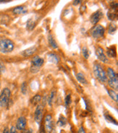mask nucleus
I'll return each mask as SVG.
<instances>
[{
	"label": "nucleus",
	"instance_id": "2eb2a0df",
	"mask_svg": "<svg viewBox=\"0 0 118 133\" xmlns=\"http://www.w3.org/2000/svg\"><path fill=\"white\" fill-rule=\"evenodd\" d=\"M76 78H77V80L79 82L81 83L82 84H88V80L86 79L85 75L81 72H79L76 74Z\"/></svg>",
	"mask_w": 118,
	"mask_h": 133
},
{
	"label": "nucleus",
	"instance_id": "72a5a7b5",
	"mask_svg": "<svg viewBox=\"0 0 118 133\" xmlns=\"http://www.w3.org/2000/svg\"><path fill=\"white\" fill-rule=\"evenodd\" d=\"M2 133H10V130H9V128H8V127H5V128L4 129Z\"/></svg>",
	"mask_w": 118,
	"mask_h": 133
},
{
	"label": "nucleus",
	"instance_id": "393cba45",
	"mask_svg": "<svg viewBox=\"0 0 118 133\" xmlns=\"http://www.w3.org/2000/svg\"><path fill=\"white\" fill-rule=\"evenodd\" d=\"M82 53L84 58H85V59H88L90 53H89V50H88V47H85V46H84V47H82Z\"/></svg>",
	"mask_w": 118,
	"mask_h": 133
},
{
	"label": "nucleus",
	"instance_id": "cd10ccee",
	"mask_svg": "<svg viewBox=\"0 0 118 133\" xmlns=\"http://www.w3.org/2000/svg\"><path fill=\"white\" fill-rule=\"evenodd\" d=\"M72 103V98H71V95H67L66 97L65 98V105L66 107L69 106V105Z\"/></svg>",
	"mask_w": 118,
	"mask_h": 133
},
{
	"label": "nucleus",
	"instance_id": "7c9ffc66",
	"mask_svg": "<svg viewBox=\"0 0 118 133\" xmlns=\"http://www.w3.org/2000/svg\"><path fill=\"white\" fill-rule=\"evenodd\" d=\"M39 133H47L46 131H45V127H44L43 124H41V126H40Z\"/></svg>",
	"mask_w": 118,
	"mask_h": 133
},
{
	"label": "nucleus",
	"instance_id": "c85d7f7f",
	"mask_svg": "<svg viewBox=\"0 0 118 133\" xmlns=\"http://www.w3.org/2000/svg\"><path fill=\"white\" fill-rule=\"evenodd\" d=\"M5 70H6V68H5V65L2 62L0 61V75L2 74H3L4 72L5 71Z\"/></svg>",
	"mask_w": 118,
	"mask_h": 133
},
{
	"label": "nucleus",
	"instance_id": "f3484780",
	"mask_svg": "<svg viewBox=\"0 0 118 133\" xmlns=\"http://www.w3.org/2000/svg\"><path fill=\"white\" fill-rule=\"evenodd\" d=\"M27 12L26 10V7L23 6H18V7H15L13 10V12L15 15H20V14H24Z\"/></svg>",
	"mask_w": 118,
	"mask_h": 133
},
{
	"label": "nucleus",
	"instance_id": "a878e982",
	"mask_svg": "<svg viewBox=\"0 0 118 133\" xmlns=\"http://www.w3.org/2000/svg\"><path fill=\"white\" fill-rule=\"evenodd\" d=\"M21 91L23 95H26L27 93V91H28V85H27V83L24 82H23L21 84Z\"/></svg>",
	"mask_w": 118,
	"mask_h": 133
},
{
	"label": "nucleus",
	"instance_id": "473e14b6",
	"mask_svg": "<svg viewBox=\"0 0 118 133\" xmlns=\"http://www.w3.org/2000/svg\"><path fill=\"white\" fill-rule=\"evenodd\" d=\"M78 133H86L85 130L83 127H79V129L78 130Z\"/></svg>",
	"mask_w": 118,
	"mask_h": 133
},
{
	"label": "nucleus",
	"instance_id": "2f4dec72",
	"mask_svg": "<svg viewBox=\"0 0 118 133\" xmlns=\"http://www.w3.org/2000/svg\"><path fill=\"white\" fill-rule=\"evenodd\" d=\"M21 133H33V130L32 129H31V128H29L28 130L24 129L23 130H22Z\"/></svg>",
	"mask_w": 118,
	"mask_h": 133
},
{
	"label": "nucleus",
	"instance_id": "ddd939ff",
	"mask_svg": "<svg viewBox=\"0 0 118 133\" xmlns=\"http://www.w3.org/2000/svg\"><path fill=\"white\" fill-rule=\"evenodd\" d=\"M47 60L52 63L58 64L60 61V58L58 55L55 54V53H49L47 55Z\"/></svg>",
	"mask_w": 118,
	"mask_h": 133
},
{
	"label": "nucleus",
	"instance_id": "4468645a",
	"mask_svg": "<svg viewBox=\"0 0 118 133\" xmlns=\"http://www.w3.org/2000/svg\"><path fill=\"white\" fill-rule=\"evenodd\" d=\"M107 17L109 21H114L115 20L117 19V10H114V9H110L107 12Z\"/></svg>",
	"mask_w": 118,
	"mask_h": 133
},
{
	"label": "nucleus",
	"instance_id": "5701e85b",
	"mask_svg": "<svg viewBox=\"0 0 118 133\" xmlns=\"http://www.w3.org/2000/svg\"><path fill=\"white\" fill-rule=\"evenodd\" d=\"M104 117H105V119H106V120H107V122L111 123V124H115V125H117V122L116 119H115L113 116H111L110 114H104Z\"/></svg>",
	"mask_w": 118,
	"mask_h": 133
},
{
	"label": "nucleus",
	"instance_id": "b1692460",
	"mask_svg": "<svg viewBox=\"0 0 118 133\" xmlns=\"http://www.w3.org/2000/svg\"><path fill=\"white\" fill-rule=\"evenodd\" d=\"M117 31V25L115 24V23H111L109 25V28H108V32L110 34H114Z\"/></svg>",
	"mask_w": 118,
	"mask_h": 133
},
{
	"label": "nucleus",
	"instance_id": "f8f14e48",
	"mask_svg": "<svg viewBox=\"0 0 118 133\" xmlns=\"http://www.w3.org/2000/svg\"><path fill=\"white\" fill-rule=\"evenodd\" d=\"M36 47H29L28 49H26L25 50L21 52V55L23 57H25V58H29V57H30V56H32V55L34 54L36 52Z\"/></svg>",
	"mask_w": 118,
	"mask_h": 133
},
{
	"label": "nucleus",
	"instance_id": "f257e3e1",
	"mask_svg": "<svg viewBox=\"0 0 118 133\" xmlns=\"http://www.w3.org/2000/svg\"><path fill=\"white\" fill-rule=\"evenodd\" d=\"M107 82L109 86L112 90L117 91L118 90V76L117 73L115 71L113 68L109 67L107 71Z\"/></svg>",
	"mask_w": 118,
	"mask_h": 133
},
{
	"label": "nucleus",
	"instance_id": "f03ea898",
	"mask_svg": "<svg viewBox=\"0 0 118 133\" xmlns=\"http://www.w3.org/2000/svg\"><path fill=\"white\" fill-rule=\"evenodd\" d=\"M93 73L94 75L101 83H105L107 82V76L106 71L101 65L98 63H95L93 65Z\"/></svg>",
	"mask_w": 118,
	"mask_h": 133
},
{
	"label": "nucleus",
	"instance_id": "6e6552de",
	"mask_svg": "<svg viewBox=\"0 0 118 133\" xmlns=\"http://www.w3.org/2000/svg\"><path fill=\"white\" fill-rule=\"evenodd\" d=\"M43 114H44V106L43 105H36V110L34 111V120L38 124H40L42 121Z\"/></svg>",
	"mask_w": 118,
	"mask_h": 133
},
{
	"label": "nucleus",
	"instance_id": "412c9836",
	"mask_svg": "<svg viewBox=\"0 0 118 133\" xmlns=\"http://www.w3.org/2000/svg\"><path fill=\"white\" fill-rule=\"evenodd\" d=\"M42 100V96L40 95H35L34 97L31 99V103L33 105H38L39 103H40V101Z\"/></svg>",
	"mask_w": 118,
	"mask_h": 133
},
{
	"label": "nucleus",
	"instance_id": "a211bd4d",
	"mask_svg": "<svg viewBox=\"0 0 118 133\" xmlns=\"http://www.w3.org/2000/svg\"><path fill=\"white\" fill-rule=\"evenodd\" d=\"M47 39H48V43L50 44L51 47L54 48V49H56L58 48V44L56 42V41L55 39V38H54L52 34H49L48 35V37H47Z\"/></svg>",
	"mask_w": 118,
	"mask_h": 133
},
{
	"label": "nucleus",
	"instance_id": "c756f323",
	"mask_svg": "<svg viewBox=\"0 0 118 133\" xmlns=\"http://www.w3.org/2000/svg\"><path fill=\"white\" fill-rule=\"evenodd\" d=\"M10 133H18L17 129L15 128V127H11L10 130Z\"/></svg>",
	"mask_w": 118,
	"mask_h": 133
},
{
	"label": "nucleus",
	"instance_id": "bb28decb",
	"mask_svg": "<svg viewBox=\"0 0 118 133\" xmlns=\"http://www.w3.org/2000/svg\"><path fill=\"white\" fill-rule=\"evenodd\" d=\"M58 125H59V126H61V127L64 126L65 124H66V119L65 118L64 116H61V117H60V119H58Z\"/></svg>",
	"mask_w": 118,
	"mask_h": 133
},
{
	"label": "nucleus",
	"instance_id": "7ed1b4c3",
	"mask_svg": "<svg viewBox=\"0 0 118 133\" xmlns=\"http://www.w3.org/2000/svg\"><path fill=\"white\" fill-rule=\"evenodd\" d=\"M14 43L9 39H2L0 40V52L2 53H10L14 50Z\"/></svg>",
	"mask_w": 118,
	"mask_h": 133
},
{
	"label": "nucleus",
	"instance_id": "0eeeda50",
	"mask_svg": "<svg viewBox=\"0 0 118 133\" xmlns=\"http://www.w3.org/2000/svg\"><path fill=\"white\" fill-rule=\"evenodd\" d=\"M45 129L46 132L51 133L53 130L54 127V122L53 116L51 114H47L45 117Z\"/></svg>",
	"mask_w": 118,
	"mask_h": 133
},
{
	"label": "nucleus",
	"instance_id": "39448f33",
	"mask_svg": "<svg viewBox=\"0 0 118 133\" xmlns=\"http://www.w3.org/2000/svg\"><path fill=\"white\" fill-rule=\"evenodd\" d=\"M31 64L32 65H31V68H30V71L32 74L37 73L44 64V59L40 58L38 55H36V56L33 57Z\"/></svg>",
	"mask_w": 118,
	"mask_h": 133
},
{
	"label": "nucleus",
	"instance_id": "dca6fc26",
	"mask_svg": "<svg viewBox=\"0 0 118 133\" xmlns=\"http://www.w3.org/2000/svg\"><path fill=\"white\" fill-rule=\"evenodd\" d=\"M36 21L34 20V18H30L29 21L26 22V29L29 31H32L33 29L36 27Z\"/></svg>",
	"mask_w": 118,
	"mask_h": 133
},
{
	"label": "nucleus",
	"instance_id": "1a4fd4ad",
	"mask_svg": "<svg viewBox=\"0 0 118 133\" xmlns=\"http://www.w3.org/2000/svg\"><path fill=\"white\" fill-rule=\"evenodd\" d=\"M103 17H104L103 12L101 10H98L96 11L95 12H93L92 15L90 16V22H91L92 24L96 25L97 23L101 20V18H103Z\"/></svg>",
	"mask_w": 118,
	"mask_h": 133
},
{
	"label": "nucleus",
	"instance_id": "f704fd0d",
	"mask_svg": "<svg viewBox=\"0 0 118 133\" xmlns=\"http://www.w3.org/2000/svg\"><path fill=\"white\" fill-rule=\"evenodd\" d=\"M80 2H81V1H79V0H77V1H74V2H73V4H74V6H76V5L79 4L80 3Z\"/></svg>",
	"mask_w": 118,
	"mask_h": 133
},
{
	"label": "nucleus",
	"instance_id": "c9c22d12",
	"mask_svg": "<svg viewBox=\"0 0 118 133\" xmlns=\"http://www.w3.org/2000/svg\"><path fill=\"white\" fill-rule=\"evenodd\" d=\"M10 1H0V3H5V2H9Z\"/></svg>",
	"mask_w": 118,
	"mask_h": 133
},
{
	"label": "nucleus",
	"instance_id": "4be33fe9",
	"mask_svg": "<svg viewBox=\"0 0 118 133\" xmlns=\"http://www.w3.org/2000/svg\"><path fill=\"white\" fill-rule=\"evenodd\" d=\"M107 55L109 58H115L116 57V51L114 47H109L108 48L107 51Z\"/></svg>",
	"mask_w": 118,
	"mask_h": 133
},
{
	"label": "nucleus",
	"instance_id": "20e7f679",
	"mask_svg": "<svg viewBox=\"0 0 118 133\" xmlns=\"http://www.w3.org/2000/svg\"><path fill=\"white\" fill-rule=\"evenodd\" d=\"M11 97V91L9 88H4L0 93V106L1 107H7Z\"/></svg>",
	"mask_w": 118,
	"mask_h": 133
},
{
	"label": "nucleus",
	"instance_id": "9b49d317",
	"mask_svg": "<svg viewBox=\"0 0 118 133\" xmlns=\"http://www.w3.org/2000/svg\"><path fill=\"white\" fill-rule=\"evenodd\" d=\"M27 124V120L26 119L24 116H21L19 117L17 120L16 122V125H15V128L17 129V130H23L26 128Z\"/></svg>",
	"mask_w": 118,
	"mask_h": 133
},
{
	"label": "nucleus",
	"instance_id": "423d86ee",
	"mask_svg": "<svg viewBox=\"0 0 118 133\" xmlns=\"http://www.w3.org/2000/svg\"><path fill=\"white\" fill-rule=\"evenodd\" d=\"M105 34V29L101 25L97 24L94 25L90 30V35L94 39H100L104 37Z\"/></svg>",
	"mask_w": 118,
	"mask_h": 133
},
{
	"label": "nucleus",
	"instance_id": "e433bc0d",
	"mask_svg": "<svg viewBox=\"0 0 118 133\" xmlns=\"http://www.w3.org/2000/svg\"><path fill=\"white\" fill-rule=\"evenodd\" d=\"M89 133H93V132H89Z\"/></svg>",
	"mask_w": 118,
	"mask_h": 133
},
{
	"label": "nucleus",
	"instance_id": "9d476101",
	"mask_svg": "<svg viewBox=\"0 0 118 133\" xmlns=\"http://www.w3.org/2000/svg\"><path fill=\"white\" fill-rule=\"evenodd\" d=\"M96 55L98 58V59L104 63H108V58L107 55L104 53V49L101 47H97L96 50Z\"/></svg>",
	"mask_w": 118,
	"mask_h": 133
},
{
	"label": "nucleus",
	"instance_id": "6ab92c4d",
	"mask_svg": "<svg viewBox=\"0 0 118 133\" xmlns=\"http://www.w3.org/2000/svg\"><path fill=\"white\" fill-rule=\"evenodd\" d=\"M55 96H56V91L55 90H52L50 95H49V97H48V99H47V103H48V104H49L50 106H51L54 103Z\"/></svg>",
	"mask_w": 118,
	"mask_h": 133
},
{
	"label": "nucleus",
	"instance_id": "aec40b11",
	"mask_svg": "<svg viewBox=\"0 0 118 133\" xmlns=\"http://www.w3.org/2000/svg\"><path fill=\"white\" fill-rule=\"evenodd\" d=\"M107 90L108 95L109 96L111 97V99L114 101H115L116 103H117L118 101V95L117 93V92L113 90Z\"/></svg>",
	"mask_w": 118,
	"mask_h": 133
}]
</instances>
